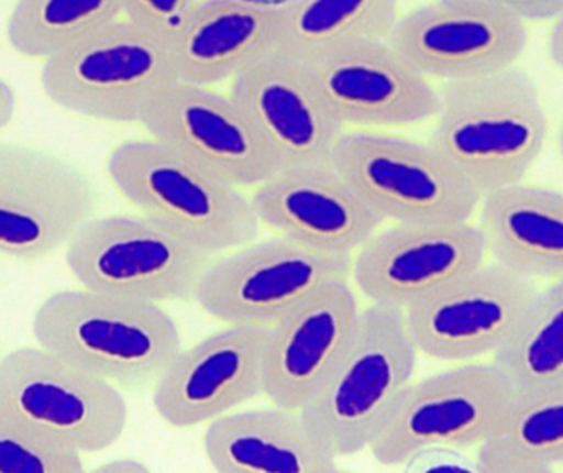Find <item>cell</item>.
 Segmentation results:
<instances>
[{"label": "cell", "mask_w": 563, "mask_h": 473, "mask_svg": "<svg viewBox=\"0 0 563 473\" xmlns=\"http://www.w3.org/2000/svg\"><path fill=\"white\" fill-rule=\"evenodd\" d=\"M505 10L521 22L555 20L563 13V0H473Z\"/></svg>", "instance_id": "4dcf8cb0"}, {"label": "cell", "mask_w": 563, "mask_h": 473, "mask_svg": "<svg viewBox=\"0 0 563 473\" xmlns=\"http://www.w3.org/2000/svg\"><path fill=\"white\" fill-rule=\"evenodd\" d=\"M205 455L221 473H333L338 459L318 444L300 411H231L207 425Z\"/></svg>", "instance_id": "603a6c76"}, {"label": "cell", "mask_w": 563, "mask_h": 473, "mask_svg": "<svg viewBox=\"0 0 563 473\" xmlns=\"http://www.w3.org/2000/svg\"><path fill=\"white\" fill-rule=\"evenodd\" d=\"M548 53L555 68L563 73V13L552 23L548 38Z\"/></svg>", "instance_id": "d6a6232c"}, {"label": "cell", "mask_w": 563, "mask_h": 473, "mask_svg": "<svg viewBox=\"0 0 563 473\" xmlns=\"http://www.w3.org/2000/svg\"><path fill=\"white\" fill-rule=\"evenodd\" d=\"M493 363L518 389L563 380V279L536 294Z\"/></svg>", "instance_id": "484cf974"}, {"label": "cell", "mask_w": 563, "mask_h": 473, "mask_svg": "<svg viewBox=\"0 0 563 473\" xmlns=\"http://www.w3.org/2000/svg\"><path fill=\"white\" fill-rule=\"evenodd\" d=\"M230 96L250 116L282 167L330 162L344 128L303 59L277 50L234 76Z\"/></svg>", "instance_id": "d6986e66"}, {"label": "cell", "mask_w": 563, "mask_h": 473, "mask_svg": "<svg viewBox=\"0 0 563 473\" xmlns=\"http://www.w3.org/2000/svg\"><path fill=\"white\" fill-rule=\"evenodd\" d=\"M175 79L170 42L124 15L43 59L40 69L52 105L108 124H141L155 96Z\"/></svg>", "instance_id": "5b68a950"}, {"label": "cell", "mask_w": 563, "mask_h": 473, "mask_svg": "<svg viewBox=\"0 0 563 473\" xmlns=\"http://www.w3.org/2000/svg\"><path fill=\"white\" fill-rule=\"evenodd\" d=\"M151 138L177 148L240 188H254L280 170L266 139L230 92L172 81L142 116Z\"/></svg>", "instance_id": "5bb4252c"}, {"label": "cell", "mask_w": 563, "mask_h": 473, "mask_svg": "<svg viewBox=\"0 0 563 473\" xmlns=\"http://www.w3.org/2000/svg\"><path fill=\"white\" fill-rule=\"evenodd\" d=\"M98 184L42 145L0 141V257L33 264L66 250L101 210Z\"/></svg>", "instance_id": "ba28073f"}, {"label": "cell", "mask_w": 563, "mask_h": 473, "mask_svg": "<svg viewBox=\"0 0 563 473\" xmlns=\"http://www.w3.org/2000/svg\"><path fill=\"white\" fill-rule=\"evenodd\" d=\"M538 294L532 280L485 263L404 310L419 355L445 363L495 355Z\"/></svg>", "instance_id": "7c38bea8"}, {"label": "cell", "mask_w": 563, "mask_h": 473, "mask_svg": "<svg viewBox=\"0 0 563 473\" xmlns=\"http://www.w3.org/2000/svg\"><path fill=\"white\" fill-rule=\"evenodd\" d=\"M476 213L493 263L532 283L563 279V191L519 182L483 194Z\"/></svg>", "instance_id": "7402d4cb"}, {"label": "cell", "mask_w": 563, "mask_h": 473, "mask_svg": "<svg viewBox=\"0 0 563 473\" xmlns=\"http://www.w3.org/2000/svg\"><path fill=\"white\" fill-rule=\"evenodd\" d=\"M486 257L485 238L472 221L386 223L353 254L350 277L369 304L406 310Z\"/></svg>", "instance_id": "9a60e30c"}, {"label": "cell", "mask_w": 563, "mask_h": 473, "mask_svg": "<svg viewBox=\"0 0 563 473\" xmlns=\"http://www.w3.org/2000/svg\"><path fill=\"white\" fill-rule=\"evenodd\" d=\"M515 393L493 362L456 363L412 382L371 444V455L393 468L426 449L472 451L498 428Z\"/></svg>", "instance_id": "8fae6325"}, {"label": "cell", "mask_w": 563, "mask_h": 473, "mask_svg": "<svg viewBox=\"0 0 563 473\" xmlns=\"http://www.w3.org/2000/svg\"><path fill=\"white\" fill-rule=\"evenodd\" d=\"M16 95L7 79L0 76V131L7 128L15 118Z\"/></svg>", "instance_id": "1f68e13d"}, {"label": "cell", "mask_w": 563, "mask_h": 473, "mask_svg": "<svg viewBox=\"0 0 563 473\" xmlns=\"http://www.w3.org/2000/svg\"><path fill=\"white\" fill-rule=\"evenodd\" d=\"M361 307L350 279L333 280L269 329L264 396L301 411L323 388L360 326Z\"/></svg>", "instance_id": "ffe728a7"}, {"label": "cell", "mask_w": 563, "mask_h": 473, "mask_svg": "<svg viewBox=\"0 0 563 473\" xmlns=\"http://www.w3.org/2000/svg\"><path fill=\"white\" fill-rule=\"evenodd\" d=\"M476 472L545 473L563 465V380L518 389L498 428L475 449Z\"/></svg>", "instance_id": "cb8c5ba5"}, {"label": "cell", "mask_w": 563, "mask_h": 473, "mask_svg": "<svg viewBox=\"0 0 563 473\" xmlns=\"http://www.w3.org/2000/svg\"><path fill=\"white\" fill-rule=\"evenodd\" d=\"M0 409L82 455L112 448L129 421L118 386L38 345L3 355Z\"/></svg>", "instance_id": "9c48e42d"}, {"label": "cell", "mask_w": 563, "mask_h": 473, "mask_svg": "<svg viewBox=\"0 0 563 473\" xmlns=\"http://www.w3.org/2000/svg\"><path fill=\"white\" fill-rule=\"evenodd\" d=\"M351 257L279 234L257 238L220 254L201 277L194 299L220 322L271 329L320 287L350 279Z\"/></svg>", "instance_id": "30bf717a"}, {"label": "cell", "mask_w": 563, "mask_h": 473, "mask_svg": "<svg viewBox=\"0 0 563 473\" xmlns=\"http://www.w3.org/2000/svg\"><path fill=\"white\" fill-rule=\"evenodd\" d=\"M2 359H3V353H2V350H0V363H2Z\"/></svg>", "instance_id": "8d00e7d4"}, {"label": "cell", "mask_w": 563, "mask_h": 473, "mask_svg": "<svg viewBox=\"0 0 563 473\" xmlns=\"http://www.w3.org/2000/svg\"><path fill=\"white\" fill-rule=\"evenodd\" d=\"M122 16V0H16L5 23L10 50L45 59Z\"/></svg>", "instance_id": "4316f807"}, {"label": "cell", "mask_w": 563, "mask_h": 473, "mask_svg": "<svg viewBox=\"0 0 563 473\" xmlns=\"http://www.w3.org/2000/svg\"><path fill=\"white\" fill-rule=\"evenodd\" d=\"M387 42L429 79L453 81L516 65L526 23L473 0H433L402 13Z\"/></svg>", "instance_id": "2e32d148"}, {"label": "cell", "mask_w": 563, "mask_h": 473, "mask_svg": "<svg viewBox=\"0 0 563 473\" xmlns=\"http://www.w3.org/2000/svg\"><path fill=\"white\" fill-rule=\"evenodd\" d=\"M344 129L412 128L432 121L439 89L387 40H356L303 59Z\"/></svg>", "instance_id": "4fadbf2b"}, {"label": "cell", "mask_w": 563, "mask_h": 473, "mask_svg": "<svg viewBox=\"0 0 563 473\" xmlns=\"http://www.w3.org/2000/svg\"><path fill=\"white\" fill-rule=\"evenodd\" d=\"M330 164L386 223H463L482 200L439 148L393 131L344 129Z\"/></svg>", "instance_id": "8992f818"}, {"label": "cell", "mask_w": 563, "mask_h": 473, "mask_svg": "<svg viewBox=\"0 0 563 473\" xmlns=\"http://www.w3.org/2000/svg\"><path fill=\"white\" fill-rule=\"evenodd\" d=\"M170 45L178 81H231L280 50L282 10L253 0H198Z\"/></svg>", "instance_id": "44dd1931"}, {"label": "cell", "mask_w": 563, "mask_h": 473, "mask_svg": "<svg viewBox=\"0 0 563 473\" xmlns=\"http://www.w3.org/2000/svg\"><path fill=\"white\" fill-rule=\"evenodd\" d=\"M85 455L0 409V473H78Z\"/></svg>", "instance_id": "83f0119b"}, {"label": "cell", "mask_w": 563, "mask_h": 473, "mask_svg": "<svg viewBox=\"0 0 563 473\" xmlns=\"http://www.w3.org/2000/svg\"><path fill=\"white\" fill-rule=\"evenodd\" d=\"M218 256L145 213L98 215L65 250L79 287L155 304L194 297Z\"/></svg>", "instance_id": "52a82bcc"}, {"label": "cell", "mask_w": 563, "mask_h": 473, "mask_svg": "<svg viewBox=\"0 0 563 473\" xmlns=\"http://www.w3.org/2000/svg\"><path fill=\"white\" fill-rule=\"evenodd\" d=\"M32 333L36 345L125 392L154 385L181 349L177 322L161 304L85 287L46 297Z\"/></svg>", "instance_id": "7a4b0ae2"}, {"label": "cell", "mask_w": 563, "mask_h": 473, "mask_svg": "<svg viewBox=\"0 0 563 473\" xmlns=\"http://www.w3.org/2000/svg\"><path fill=\"white\" fill-rule=\"evenodd\" d=\"M558 144H559V152H561V157L563 161V119L561 122V128H559Z\"/></svg>", "instance_id": "d590c367"}, {"label": "cell", "mask_w": 563, "mask_h": 473, "mask_svg": "<svg viewBox=\"0 0 563 473\" xmlns=\"http://www.w3.org/2000/svg\"><path fill=\"white\" fill-rule=\"evenodd\" d=\"M197 3L198 0H122V15L172 42Z\"/></svg>", "instance_id": "f1b7e54d"}, {"label": "cell", "mask_w": 563, "mask_h": 473, "mask_svg": "<svg viewBox=\"0 0 563 473\" xmlns=\"http://www.w3.org/2000/svg\"><path fill=\"white\" fill-rule=\"evenodd\" d=\"M400 0H290L282 10V52L305 59L356 40H387Z\"/></svg>", "instance_id": "d4e9b609"}, {"label": "cell", "mask_w": 563, "mask_h": 473, "mask_svg": "<svg viewBox=\"0 0 563 473\" xmlns=\"http://www.w3.org/2000/svg\"><path fill=\"white\" fill-rule=\"evenodd\" d=\"M98 472L111 473H144L151 472V468L141 459L135 458H118L112 461L104 462L101 468L96 469Z\"/></svg>", "instance_id": "836d02e7"}, {"label": "cell", "mask_w": 563, "mask_h": 473, "mask_svg": "<svg viewBox=\"0 0 563 473\" xmlns=\"http://www.w3.org/2000/svg\"><path fill=\"white\" fill-rule=\"evenodd\" d=\"M417 356L404 310L361 309L350 349L300 411L318 444L336 459L369 449L412 385Z\"/></svg>", "instance_id": "277c9868"}, {"label": "cell", "mask_w": 563, "mask_h": 473, "mask_svg": "<svg viewBox=\"0 0 563 473\" xmlns=\"http://www.w3.org/2000/svg\"><path fill=\"white\" fill-rule=\"evenodd\" d=\"M250 200L261 227L324 253L353 256L386 224L330 162L282 167Z\"/></svg>", "instance_id": "ac0fdd59"}, {"label": "cell", "mask_w": 563, "mask_h": 473, "mask_svg": "<svg viewBox=\"0 0 563 473\" xmlns=\"http://www.w3.org/2000/svg\"><path fill=\"white\" fill-rule=\"evenodd\" d=\"M253 2L264 3V6L284 7L287 6L290 0H253Z\"/></svg>", "instance_id": "e575fe53"}, {"label": "cell", "mask_w": 563, "mask_h": 473, "mask_svg": "<svg viewBox=\"0 0 563 473\" xmlns=\"http://www.w3.org/2000/svg\"><path fill=\"white\" fill-rule=\"evenodd\" d=\"M269 329L227 327L184 349L154 383V408L174 429L210 425L264 395Z\"/></svg>", "instance_id": "e0dca14e"}, {"label": "cell", "mask_w": 563, "mask_h": 473, "mask_svg": "<svg viewBox=\"0 0 563 473\" xmlns=\"http://www.w3.org/2000/svg\"><path fill=\"white\" fill-rule=\"evenodd\" d=\"M429 142L479 194L525 182L548 139V116L532 76L512 65L442 81Z\"/></svg>", "instance_id": "6da1fadb"}, {"label": "cell", "mask_w": 563, "mask_h": 473, "mask_svg": "<svg viewBox=\"0 0 563 473\" xmlns=\"http://www.w3.org/2000/svg\"><path fill=\"white\" fill-rule=\"evenodd\" d=\"M106 172L139 213L164 221L211 253L260 238L263 227L243 188L158 139L122 141L108 155Z\"/></svg>", "instance_id": "3957f363"}, {"label": "cell", "mask_w": 563, "mask_h": 473, "mask_svg": "<svg viewBox=\"0 0 563 473\" xmlns=\"http://www.w3.org/2000/svg\"><path fill=\"white\" fill-rule=\"evenodd\" d=\"M466 452L453 448L426 449L404 465L416 472H476L475 458L470 459Z\"/></svg>", "instance_id": "f546056e"}]
</instances>
